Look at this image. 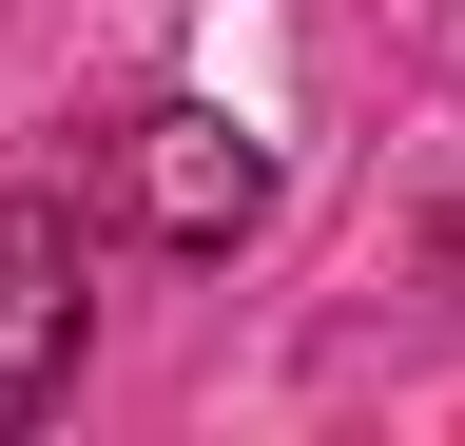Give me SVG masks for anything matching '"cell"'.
<instances>
[{
  "instance_id": "cell-1",
  "label": "cell",
  "mask_w": 465,
  "mask_h": 446,
  "mask_svg": "<svg viewBox=\"0 0 465 446\" xmlns=\"http://www.w3.org/2000/svg\"><path fill=\"white\" fill-rule=\"evenodd\" d=\"M116 213H136L155 253H232L272 213V136L232 117V97H136V117H116Z\"/></svg>"
},
{
  "instance_id": "cell-2",
  "label": "cell",
  "mask_w": 465,
  "mask_h": 446,
  "mask_svg": "<svg viewBox=\"0 0 465 446\" xmlns=\"http://www.w3.org/2000/svg\"><path fill=\"white\" fill-rule=\"evenodd\" d=\"M78 388V213L0 194V427H39Z\"/></svg>"
}]
</instances>
